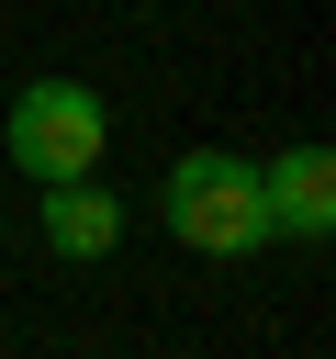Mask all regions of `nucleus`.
Wrapping results in <instances>:
<instances>
[{"mask_svg":"<svg viewBox=\"0 0 336 359\" xmlns=\"http://www.w3.org/2000/svg\"><path fill=\"white\" fill-rule=\"evenodd\" d=\"M258 213H269V236L325 247V224H336V157H325V146H280V157L258 168Z\"/></svg>","mask_w":336,"mask_h":359,"instance_id":"3","label":"nucleus"},{"mask_svg":"<svg viewBox=\"0 0 336 359\" xmlns=\"http://www.w3.org/2000/svg\"><path fill=\"white\" fill-rule=\"evenodd\" d=\"M157 224L202 258H258L269 247V213H258V157H224V146H190L168 180H157Z\"/></svg>","mask_w":336,"mask_h":359,"instance_id":"1","label":"nucleus"},{"mask_svg":"<svg viewBox=\"0 0 336 359\" xmlns=\"http://www.w3.org/2000/svg\"><path fill=\"white\" fill-rule=\"evenodd\" d=\"M0 146H11V168L22 180H90L101 168V146H112V112H101V90H78V79H34V90H11V123H0Z\"/></svg>","mask_w":336,"mask_h":359,"instance_id":"2","label":"nucleus"},{"mask_svg":"<svg viewBox=\"0 0 336 359\" xmlns=\"http://www.w3.org/2000/svg\"><path fill=\"white\" fill-rule=\"evenodd\" d=\"M112 236H123V202H112L101 180H56V191H45V247H56V258L90 269V258H112Z\"/></svg>","mask_w":336,"mask_h":359,"instance_id":"4","label":"nucleus"}]
</instances>
